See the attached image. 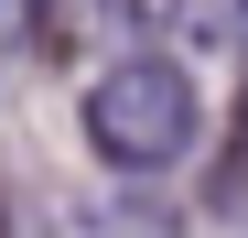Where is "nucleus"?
Masks as SVG:
<instances>
[{"label":"nucleus","instance_id":"1","mask_svg":"<svg viewBox=\"0 0 248 238\" xmlns=\"http://www.w3.org/2000/svg\"><path fill=\"white\" fill-rule=\"evenodd\" d=\"M87 152L119 173H162V163H184L194 130H205V108H194V76L173 54H119L97 87H87Z\"/></svg>","mask_w":248,"mask_h":238},{"label":"nucleus","instance_id":"2","mask_svg":"<svg viewBox=\"0 0 248 238\" xmlns=\"http://www.w3.org/2000/svg\"><path fill=\"white\" fill-rule=\"evenodd\" d=\"M0 44H44V0H0Z\"/></svg>","mask_w":248,"mask_h":238},{"label":"nucleus","instance_id":"3","mask_svg":"<svg viewBox=\"0 0 248 238\" xmlns=\"http://www.w3.org/2000/svg\"><path fill=\"white\" fill-rule=\"evenodd\" d=\"M237 44H248V0H237Z\"/></svg>","mask_w":248,"mask_h":238}]
</instances>
